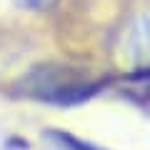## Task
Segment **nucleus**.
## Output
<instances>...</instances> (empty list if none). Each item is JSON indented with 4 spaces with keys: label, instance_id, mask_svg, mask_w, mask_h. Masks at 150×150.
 Masks as SVG:
<instances>
[{
    "label": "nucleus",
    "instance_id": "obj_1",
    "mask_svg": "<svg viewBox=\"0 0 150 150\" xmlns=\"http://www.w3.org/2000/svg\"><path fill=\"white\" fill-rule=\"evenodd\" d=\"M105 85V78H90L73 65L43 63L23 73L13 83V95L48 105H78L98 95Z\"/></svg>",
    "mask_w": 150,
    "mask_h": 150
},
{
    "label": "nucleus",
    "instance_id": "obj_3",
    "mask_svg": "<svg viewBox=\"0 0 150 150\" xmlns=\"http://www.w3.org/2000/svg\"><path fill=\"white\" fill-rule=\"evenodd\" d=\"M15 3L25 10H48L55 0H15Z\"/></svg>",
    "mask_w": 150,
    "mask_h": 150
},
{
    "label": "nucleus",
    "instance_id": "obj_2",
    "mask_svg": "<svg viewBox=\"0 0 150 150\" xmlns=\"http://www.w3.org/2000/svg\"><path fill=\"white\" fill-rule=\"evenodd\" d=\"M43 135H45V143L50 145V150H103L98 145L88 143V140H80L73 133H65V130H58V128L45 130Z\"/></svg>",
    "mask_w": 150,
    "mask_h": 150
}]
</instances>
